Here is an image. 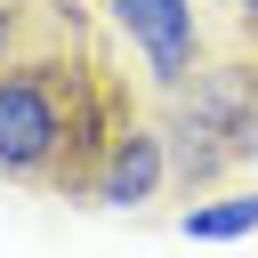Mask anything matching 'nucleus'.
Returning a JSON list of instances; mask_svg holds the SVG:
<instances>
[{
  "instance_id": "1",
  "label": "nucleus",
  "mask_w": 258,
  "mask_h": 258,
  "mask_svg": "<svg viewBox=\"0 0 258 258\" xmlns=\"http://www.w3.org/2000/svg\"><path fill=\"white\" fill-rule=\"evenodd\" d=\"M89 81L97 73L81 56L64 64V48H16L0 64V177L8 185H48Z\"/></svg>"
},
{
  "instance_id": "2",
  "label": "nucleus",
  "mask_w": 258,
  "mask_h": 258,
  "mask_svg": "<svg viewBox=\"0 0 258 258\" xmlns=\"http://www.w3.org/2000/svg\"><path fill=\"white\" fill-rule=\"evenodd\" d=\"M105 16L137 48L153 89H185L202 73V8L194 0H105Z\"/></svg>"
},
{
  "instance_id": "3",
  "label": "nucleus",
  "mask_w": 258,
  "mask_h": 258,
  "mask_svg": "<svg viewBox=\"0 0 258 258\" xmlns=\"http://www.w3.org/2000/svg\"><path fill=\"white\" fill-rule=\"evenodd\" d=\"M161 185H169V137H161L153 121L121 113L113 137H105V153H97V169H89V202H105V210H145Z\"/></svg>"
},
{
  "instance_id": "4",
  "label": "nucleus",
  "mask_w": 258,
  "mask_h": 258,
  "mask_svg": "<svg viewBox=\"0 0 258 258\" xmlns=\"http://www.w3.org/2000/svg\"><path fill=\"white\" fill-rule=\"evenodd\" d=\"M177 113L210 121L234 161H258V73H250V64H202V73L177 89Z\"/></svg>"
},
{
  "instance_id": "5",
  "label": "nucleus",
  "mask_w": 258,
  "mask_h": 258,
  "mask_svg": "<svg viewBox=\"0 0 258 258\" xmlns=\"http://www.w3.org/2000/svg\"><path fill=\"white\" fill-rule=\"evenodd\" d=\"M177 234H185V242H242V234H258V185L185 202V210H177Z\"/></svg>"
},
{
  "instance_id": "6",
  "label": "nucleus",
  "mask_w": 258,
  "mask_h": 258,
  "mask_svg": "<svg viewBox=\"0 0 258 258\" xmlns=\"http://www.w3.org/2000/svg\"><path fill=\"white\" fill-rule=\"evenodd\" d=\"M24 16H32V0H0V64L24 48Z\"/></svg>"
},
{
  "instance_id": "7",
  "label": "nucleus",
  "mask_w": 258,
  "mask_h": 258,
  "mask_svg": "<svg viewBox=\"0 0 258 258\" xmlns=\"http://www.w3.org/2000/svg\"><path fill=\"white\" fill-rule=\"evenodd\" d=\"M234 16H242V24H258V0H234Z\"/></svg>"
}]
</instances>
